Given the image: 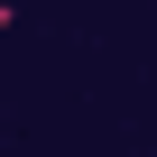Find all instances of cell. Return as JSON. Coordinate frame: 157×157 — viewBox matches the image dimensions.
<instances>
[{"instance_id":"obj_1","label":"cell","mask_w":157,"mask_h":157,"mask_svg":"<svg viewBox=\"0 0 157 157\" xmlns=\"http://www.w3.org/2000/svg\"><path fill=\"white\" fill-rule=\"evenodd\" d=\"M10 28H19V0H0V37H10Z\"/></svg>"}]
</instances>
